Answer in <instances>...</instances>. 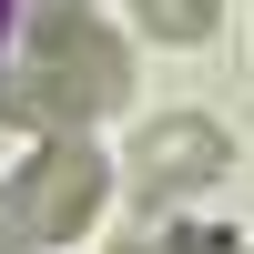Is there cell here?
I'll use <instances>...</instances> for the list:
<instances>
[{"label": "cell", "mask_w": 254, "mask_h": 254, "mask_svg": "<svg viewBox=\"0 0 254 254\" xmlns=\"http://www.w3.org/2000/svg\"><path fill=\"white\" fill-rule=\"evenodd\" d=\"M122 92H132L122 41L102 31L81 0H41L20 71H0V122H20V132H92Z\"/></svg>", "instance_id": "cell-1"}, {"label": "cell", "mask_w": 254, "mask_h": 254, "mask_svg": "<svg viewBox=\"0 0 254 254\" xmlns=\"http://www.w3.org/2000/svg\"><path fill=\"white\" fill-rule=\"evenodd\" d=\"M102 193H112V163H102L81 132H41L31 173H10V214H20V244H71L81 224L102 214Z\"/></svg>", "instance_id": "cell-2"}, {"label": "cell", "mask_w": 254, "mask_h": 254, "mask_svg": "<svg viewBox=\"0 0 254 254\" xmlns=\"http://www.w3.org/2000/svg\"><path fill=\"white\" fill-rule=\"evenodd\" d=\"M214 173H234V142H224V122H203V112H163L153 132L132 142V183L142 193H203Z\"/></svg>", "instance_id": "cell-3"}, {"label": "cell", "mask_w": 254, "mask_h": 254, "mask_svg": "<svg viewBox=\"0 0 254 254\" xmlns=\"http://www.w3.org/2000/svg\"><path fill=\"white\" fill-rule=\"evenodd\" d=\"M132 10H142V31H153V41H173V51H183V41H214L224 0H132Z\"/></svg>", "instance_id": "cell-4"}, {"label": "cell", "mask_w": 254, "mask_h": 254, "mask_svg": "<svg viewBox=\"0 0 254 254\" xmlns=\"http://www.w3.org/2000/svg\"><path fill=\"white\" fill-rule=\"evenodd\" d=\"M122 254H244L234 234H203V224H193V234H142V244H122Z\"/></svg>", "instance_id": "cell-5"}, {"label": "cell", "mask_w": 254, "mask_h": 254, "mask_svg": "<svg viewBox=\"0 0 254 254\" xmlns=\"http://www.w3.org/2000/svg\"><path fill=\"white\" fill-rule=\"evenodd\" d=\"M20 244V214H10V183H0V254Z\"/></svg>", "instance_id": "cell-6"}]
</instances>
